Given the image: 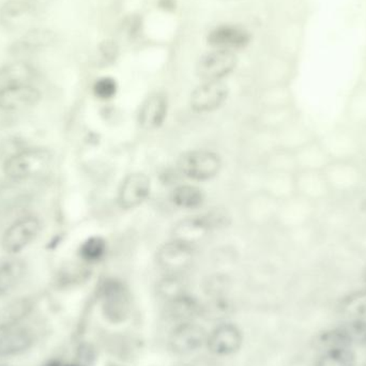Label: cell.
<instances>
[{
	"instance_id": "cell-1",
	"label": "cell",
	"mask_w": 366,
	"mask_h": 366,
	"mask_svg": "<svg viewBox=\"0 0 366 366\" xmlns=\"http://www.w3.org/2000/svg\"><path fill=\"white\" fill-rule=\"evenodd\" d=\"M51 152L44 148H25L10 156L4 164L6 176L13 180H27L44 175L52 166Z\"/></svg>"
},
{
	"instance_id": "cell-2",
	"label": "cell",
	"mask_w": 366,
	"mask_h": 366,
	"mask_svg": "<svg viewBox=\"0 0 366 366\" xmlns=\"http://www.w3.org/2000/svg\"><path fill=\"white\" fill-rule=\"evenodd\" d=\"M178 171L193 181H209L219 175L222 168L221 156L208 149H194L180 156Z\"/></svg>"
},
{
	"instance_id": "cell-3",
	"label": "cell",
	"mask_w": 366,
	"mask_h": 366,
	"mask_svg": "<svg viewBox=\"0 0 366 366\" xmlns=\"http://www.w3.org/2000/svg\"><path fill=\"white\" fill-rule=\"evenodd\" d=\"M41 231V222L33 215L23 217L12 223L1 240L3 248L8 254H18L30 246Z\"/></svg>"
},
{
	"instance_id": "cell-4",
	"label": "cell",
	"mask_w": 366,
	"mask_h": 366,
	"mask_svg": "<svg viewBox=\"0 0 366 366\" xmlns=\"http://www.w3.org/2000/svg\"><path fill=\"white\" fill-rule=\"evenodd\" d=\"M38 7L28 0H7L0 7V26L9 33H22L33 29Z\"/></svg>"
},
{
	"instance_id": "cell-5",
	"label": "cell",
	"mask_w": 366,
	"mask_h": 366,
	"mask_svg": "<svg viewBox=\"0 0 366 366\" xmlns=\"http://www.w3.org/2000/svg\"><path fill=\"white\" fill-rule=\"evenodd\" d=\"M332 192L346 193L358 189L364 179L361 167L353 159L333 160L324 171Z\"/></svg>"
},
{
	"instance_id": "cell-6",
	"label": "cell",
	"mask_w": 366,
	"mask_h": 366,
	"mask_svg": "<svg viewBox=\"0 0 366 366\" xmlns=\"http://www.w3.org/2000/svg\"><path fill=\"white\" fill-rule=\"evenodd\" d=\"M236 66L237 56L234 52L212 49L198 60L196 74L202 81H223Z\"/></svg>"
},
{
	"instance_id": "cell-7",
	"label": "cell",
	"mask_w": 366,
	"mask_h": 366,
	"mask_svg": "<svg viewBox=\"0 0 366 366\" xmlns=\"http://www.w3.org/2000/svg\"><path fill=\"white\" fill-rule=\"evenodd\" d=\"M40 100L41 91L35 84L0 86V110L3 112H22L37 105Z\"/></svg>"
},
{
	"instance_id": "cell-8",
	"label": "cell",
	"mask_w": 366,
	"mask_h": 366,
	"mask_svg": "<svg viewBox=\"0 0 366 366\" xmlns=\"http://www.w3.org/2000/svg\"><path fill=\"white\" fill-rule=\"evenodd\" d=\"M151 190V181L146 173H129L121 182L117 193V202L123 210L139 208L147 200Z\"/></svg>"
},
{
	"instance_id": "cell-9",
	"label": "cell",
	"mask_w": 366,
	"mask_h": 366,
	"mask_svg": "<svg viewBox=\"0 0 366 366\" xmlns=\"http://www.w3.org/2000/svg\"><path fill=\"white\" fill-rule=\"evenodd\" d=\"M194 258V246L179 240L171 239L161 246L156 253L159 265L171 275L185 271Z\"/></svg>"
},
{
	"instance_id": "cell-10",
	"label": "cell",
	"mask_w": 366,
	"mask_h": 366,
	"mask_svg": "<svg viewBox=\"0 0 366 366\" xmlns=\"http://www.w3.org/2000/svg\"><path fill=\"white\" fill-rule=\"evenodd\" d=\"M316 204L299 195L280 202L277 222L283 227L294 229L307 225L315 217Z\"/></svg>"
},
{
	"instance_id": "cell-11",
	"label": "cell",
	"mask_w": 366,
	"mask_h": 366,
	"mask_svg": "<svg viewBox=\"0 0 366 366\" xmlns=\"http://www.w3.org/2000/svg\"><path fill=\"white\" fill-rule=\"evenodd\" d=\"M294 187L297 195L315 204L327 200L333 193L323 171H297Z\"/></svg>"
},
{
	"instance_id": "cell-12",
	"label": "cell",
	"mask_w": 366,
	"mask_h": 366,
	"mask_svg": "<svg viewBox=\"0 0 366 366\" xmlns=\"http://www.w3.org/2000/svg\"><path fill=\"white\" fill-rule=\"evenodd\" d=\"M228 97V87L223 81H202L191 95L192 110L206 114L223 105Z\"/></svg>"
},
{
	"instance_id": "cell-13",
	"label": "cell",
	"mask_w": 366,
	"mask_h": 366,
	"mask_svg": "<svg viewBox=\"0 0 366 366\" xmlns=\"http://www.w3.org/2000/svg\"><path fill=\"white\" fill-rule=\"evenodd\" d=\"M129 290L120 282L110 281L103 290V309L113 323H120L129 316L132 307Z\"/></svg>"
},
{
	"instance_id": "cell-14",
	"label": "cell",
	"mask_w": 366,
	"mask_h": 366,
	"mask_svg": "<svg viewBox=\"0 0 366 366\" xmlns=\"http://www.w3.org/2000/svg\"><path fill=\"white\" fill-rule=\"evenodd\" d=\"M250 42V31L239 25H219L208 35V43L212 49L234 53L248 47Z\"/></svg>"
},
{
	"instance_id": "cell-15",
	"label": "cell",
	"mask_w": 366,
	"mask_h": 366,
	"mask_svg": "<svg viewBox=\"0 0 366 366\" xmlns=\"http://www.w3.org/2000/svg\"><path fill=\"white\" fill-rule=\"evenodd\" d=\"M279 206V200L261 190L246 200L244 215L246 219L254 225H267L272 221H277Z\"/></svg>"
},
{
	"instance_id": "cell-16",
	"label": "cell",
	"mask_w": 366,
	"mask_h": 366,
	"mask_svg": "<svg viewBox=\"0 0 366 366\" xmlns=\"http://www.w3.org/2000/svg\"><path fill=\"white\" fill-rule=\"evenodd\" d=\"M297 171H325L333 158L320 139H315L294 150Z\"/></svg>"
},
{
	"instance_id": "cell-17",
	"label": "cell",
	"mask_w": 366,
	"mask_h": 366,
	"mask_svg": "<svg viewBox=\"0 0 366 366\" xmlns=\"http://www.w3.org/2000/svg\"><path fill=\"white\" fill-rule=\"evenodd\" d=\"M167 99L162 93H152L142 104L139 123L146 131H154L162 127L167 116Z\"/></svg>"
},
{
	"instance_id": "cell-18",
	"label": "cell",
	"mask_w": 366,
	"mask_h": 366,
	"mask_svg": "<svg viewBox=\"0 0 366 366\" xmlns=\"http://www.w3.org/2000/svg\"><path fill=\"white\" fill-rule=\"evenodd\" d=\"M35 336L28 328L16 327L0 333V358H11L28 351Z\"/></svg>"
},
{
	"instance_id": "cell-19",
	"label": "cell",
	"mask_w": 366,
	"mask_h": 366,
	"mask_svg": "<svg viewBox=\"0 0 366 366\" xmlns=\"http://www.w3.org/2000/svg\"><path fill=\"white\" fill-rule=\"evenodd\" d=\"M206 340V332L195 324H182L173 331L171 347L176 353L188 355L200 348Z\"/></svg>"
},
{
	"instance_id": "cell-20",
	"label": "cell",
	"mask_w": 366,
	"mask_h": 366,
	"mask_svg": "<svg viewBox=\"0 0 366 366\" xmlns=\"http://www.w3.org/2000/svg\"><path fill=\"white\" fill-rule=\"evenodd\" d=\"M272 198L283 202L296 195L294 173L286 171H265L261 189Z\"/></svg>"
},
{
	"instance_id": "cell-21",
	"label": "cell",
	"mask_w": 366,
	"mask_h": 366,
	"mask_svg": "<svg viewBox=\"0 0 366 366\" xmlns=\"http://www.w3.org/2000/svg\"><path fill=\"white\" fill-rule=\"evenodd\" d=\"M242 344L241 332L233 325H222L209 338L210 350L215 355H227L236 353Z\"/></svg>"
},
{
	"instance_id": "cell-22",
	"label": "cell",
	"mask_w": 366,
	"mask_h": 366,
	"mask_svg": "<svg viewBox=\"0 0 366 366\" xmlns=\"http://www.w3.org/2000/svg\"><path fill=\"white\" fill-rule=\"evenodd\" d=\"M35 309L30 298H20L0 307V333L18 327Z\"/></svg>"
},
{
	"instance_id": "cell-23",
	"label": "cell",
	"mask_w": 366,
	"mask_h": 366,
	"mask_svg": "<svg viewBox=\"0 0 366 366\" xmlns=\"http://www.w3.org/2000/svg\"><path fill=\"white\" fill-rule=\"evenodd\" d=\"M315 139H317V136L311 131L309 127L301 123L298 119L286 125L283 129L277 131V146L292 150V151H294Z\"/></svg>"
},
{
	"instance_id": "cell-24",
	"label": "cell",
	"mask_w": 366,
	"mask_h": 366,
	"mask_svg": "<svg viewBox=\"0 0 366 366\" xmlns=\"http://www.w3.org/2000/svg\"><path fill=\"white\" fill-rule=\"evenodd\" d=\"M26 274V263L11 258L0 263V297L9 296L18 287Z\"/></svg>"
},
{
	"instance_id": "cell-25",
	"label": "cell",
	"mask_w": 366,
	"mask_h": 366,
	"mask_svg": "<svg viewBox=\"0 0 366 366\" xmlns=\"http://www.w3.org/2000/svg\"><path fill=\"white\" fill-rule=\"evenodd\" d=\"M54 43V35L45 29L33 28L23 33L22 37L14 44V53L16 55H26L35 53Z\"/></svg>"
},
{
	"instance_id": "cell-26",
	"label": "cell",
	"mask_w": 366,
	"mask_h": 366,
	"mask_svg": "<svg viewBox=\"0 0 366 366\" xmlns=\"http://www.w3.org/2000/svg\"><path fill=\"white\" fill-rule=\"evenodd\" d=\"M333 160L353 159L358 149L357 143L348 134L343 131L331 132L325 139H320Z\"/></svg>"
},
{
	"instance_id": "cell-27",
	"label": "cell",
	"mask_w": 366,
	"mask_h": 366,
	"mask_svg": "<svg viewBox=\"0 0 366 366\" xmlns=\"http://www.w3.org/2000/svg\"><path fill=\"white\" fill-rule=\"evenodd\" d=\"M37 79V70L23 59L10 62L0 68V86L13 84H33Z\"/></svg>"
},
{
	"instance_id": "cell-28",
	"label": "cell",
	"mask_w": 366,
	"mask_h": 366,
	"mask_svg": "<svg viewBox=\"0 0 366 366\" xmlns=\"http://www.w3.org/2000/svg\"><path fill=\"white\" fill-rule=\"evenodd\" d=\"M210 231L208 226L200 217H189L183 219L176 225L173 229V239L179 240L194 246L198 241L202 239Z\"/></svg>"
},
{
	"instance_id": "cell-29",
	"label": "cell",
	"mask_w": 366,
	"mask_h": 366,
	"mask_svg": "<svg viewBox=\"0 0 366 366\" xmlns=\"http://www.w3.org/2000/svg\"><path fill=\"white\" fill-rule=\"evenodd\" d=\"M171 198L176 207L185 210L200 208L205 202L202 190L192 185H178L171 192Z\"/></svg>"
},
{
	"instance_id": "cell-30",
	"label": "cell",
	"mask_w": 366,
	"mask_h": 366,
	"mask_svg": "<svg viewBox=\"0 0 366 366\" xmlns=\"http://www.w3.org/2000/svg\"><path fill=\"white\" fill-rule=\"evenodd\" d=\"M265 171H286L294 173L297 171L294 151L275 146L265 158Z\"/></svg>"
},
{
	"instance_id": "cell-31",
	"label": "cell",
	"mask_w": 366,
	"mask_h": 366,
	"mask_svg": "<svg viewBox=\"0 0 366 366\" xmlns=\"http://www.w3.org/2000/svg\"><path fill=\"white\" fill-rule=\"evenodd\" d=\"M200 307L196 301L183 294L179 298L169 301L167 314L173 320L181 321L182 324H188L200 313Z\"/></svg>"
},
{
	"instance_id": "cell-32",
	"label": "cell",
	"mask_w": 366,
	"mask_h": 366,
	"mask_svg": "<svg viewBox=\"0 0 366 366\" xmlns=\"http://www.w3.org/2000/svg\"><path fill=\"white\" fill-rule=\"evenodd\" d=\"M347 114L355 122L366 123V83L353 90L347 104Z\"/></svg>"
},
{
	"instance_id": "cell-33",
	"label": "cell",
	"mask_w": 366,
	"mask_h": 366,
	"mask_svg": "<svg viewBox=\"0 0 366 366\" xmlns=\"http://www.w3.org/2000/svg\"><path fill=\"white\" fill-rule=\"evenodd\" d=\"M108 244L105 240L99 236L88 238L79 248V257L86 263H98L105 256Z\"/></svg>"
},
{
	"instance_id": "cell-34",
	"label": "cell",
	"mask_w": 366,
	"mask_h": 366,
	"mask_svg": "<svg viewBox=\"0 0 366 366\" xmlns=\"http://www.w3.org/2000/svg\"><path fill=\"white\" fill-rule=\"evenodd\" d=\"M355 355L349 350L348 347H336L325 350L317 366H353Z\"/></svg>"
},
{
	"instance_id": "cell-35",
	"label": "cell",
	"mask_w": 366,
	"mask_h": 366,
	"mask_svg": "<svg viewBox=\"0 0 366 366\" xmlns=\"http://www.w3.org/2000/svg\"><path fill=\"white\" fill-rule=\"evenodd\" d=\"M342 313L351 317L366 315V292H355L342 303Z\"/></svg>"
},
{
	"instance_id": "cell-36",
	"label": "cell",
	"mask_w": 366,
	"mask_h": 366,
	"mask_svg": "<svg viewBox=\"0 0 366 366\" xmlns=\"http://www.w3.org/2000/svg\"><path fill=\"white\" fill-rule=\"evenodd\" d=\"M93 95L102 101H110L114 99L118 91L116 79L110 76L100 77L93 86Z\"/></svg>"
},
{
	"instance_id": "cell-37",
	"label": "cell",
	"mask_w": 366,
	"mask_h": 366,
	"mask_svg": "<svg viewBox=\"0 0 366 366\" xmlns=\"http://www.w3.org/2000/svg\"><path fill=\"white\" fill-rule=\"evenodd\" d=\"M341 331L346 336L349 344H366L365 321H353L346 327L341 328Z\"/></svg>"
},
{
	"instance_id": "cell-38",
	"label": "cell",
	"mask_w": 366,
	"mask_h": 366,
	"mask_svg": "<svg viewBox=\"0 0 366 366\" xmlns=\"http://www.w3.org/2000/svg\"><path fill=\"white\" fill-rule=\"evenodd\" d=\"M159 292H160L161 296L164 297L169 301L185 294L183 286L180 283L176 275H169L167 279L161 282L160 285H159Z\"/></svg>"
},
{
	"instance_id": "cell-39",
	"label": "cell",
	"mask_w": 366,
	"mask_h": 366,
	"mask_svg": "<svg viewBox=\"0 0 366 366\" xmlns=\"http://www.w3.org/2000/svg\"><path fill=\"white\" fill-rule=\"evenodd\" d=\"M28 1H30V3L33 4V5H35V7L40 8L53 3L54 0H28Z\"/></svg>"
},
{
	"instance_id": "cell-40",
	"label": "cell",
	"mask_w": 366,
	"mask_h": 366,
	"mask_svg": "<svg viewBox=\"0 0 366 366\" xmlns=\"http://www.w3.org/2000/svg\"><path fill=\"white\" fill-rule=\"evenodd\" d=\"M45 366H62V364L59 363V362H56V361H53V362H50L49 364H47V365Z\"/></svg>"
},
{
	"instance_id": "cell-41",
	"label": "cell",
	"mask_w": 366,
	"mask_h": 366,
	"mask_svg": "<svg viewBox=\"0 0 366 366\" xmlns=\"http://www.w3.org/2000/svg\"><path fill=\"white\" fill-rule=\"evenodd\" d=\"M364 279H365V281H366V269H365V273H364Z\"/></svg>"
}]
</instances>
